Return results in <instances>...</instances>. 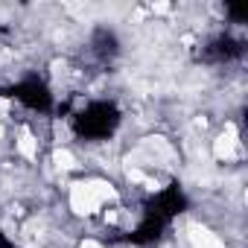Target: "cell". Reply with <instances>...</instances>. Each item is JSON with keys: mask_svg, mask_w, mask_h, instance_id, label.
Instances as JSON below:
<instances>
[{"mask_svg": "<svg viewBox=\"0 0 248 248\" xmlns=\"http://www.w3.org/2000/svg\"><path fill=\"white\" fill-rule=\"evenodd\" d=\"M207 158L213 164H236L242 158V132L236 120H225L216 126V132L207 140Z\"/></svg>", "mask_w": 248, "mask_h": 248, "instance_id": "7a4b0ae2", "label": "cell"}, {"mask_svg": "<svg viewBox=\"0 0 248 248\" xmlns=\"http://www.w3.org/2000/svg\"><path fill=\"white\" fill-rule=\"evenodd\" d=\"M123 193L114 178L99 175V172H82L64 184V213L76 222H91L96 219L108 204L120 202Z\"/></svg>", "mask_w": 248, "mask_h": 248, "instance_id": "6da1fadb", "label": "cell"}, {"mask_svg": "<svg viewBox=\"0 0 248 248\" xmlns=\"http://www.w3.org/2000/svg\"><path fill=\"white\" fill-rule=\"evenodd\" d=\"M73 248H108L99 236H82V239H76V245Z\"/></svg>", "mask_w": 248, "mask_h": 248, "instance_id": "277c9868", "label": "cell"}, {"mask_svg": "<svg viewBox=\"0 0 248 248\" xmlns=\"http://www.w3.org/2000/svg\"><path fill=\"white\" fill-rule=\"evenodd\" d=\"M15 96H3V93H0V126H12V111H15Z\"/></svg>", "mask_w": 248, "mask_h": 248, "instance_id": "3957f363", "label": "cell"}]
</instances>
